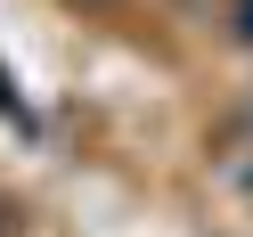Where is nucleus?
Returning <instances> with one entry per match:
<instances>
[{"label": "nucleus", "mask_w": 253, "mask_h": 237, "mask_svg": "<svg viewBox=\"0 0 253 237\" xmlns=\"http://www.w3.org/2000/svg\"><path fill=\"white\" fill-rule=\"evenodd\" d=\"M237 33H245V41H253V0H237Z\"/></svg>", "instance_id": "obj_1"}, {"label": "nucleus", "mask_w": 253, "mask_h": 237, "mask_svg": "<svg viewBox=\"0 0 253 237\" xmlns=\"http://www.w3.org/2000/svg\"><path fill=\"white\" fill-rule=\"evenodd\" d=\"M66 8H115V0H66Z\"/></svg>", "instance_id": "obj_2"}]
</instances>
